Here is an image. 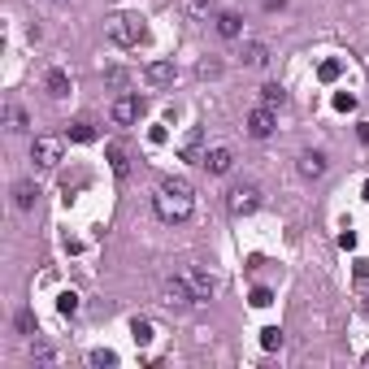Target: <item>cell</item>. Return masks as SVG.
<instances>
[{"label":"cell","mask_w":369,"mask_h":369,"mask_svg":"<svg viewBox=\"0 0 369 369\" xmlns=\"http://www.w3.org/2000/svg\"><path fill=\"white\" fill-rule=\"evenodd\" d=\"M66 135H70L74 143H96V126H91L87 118H78V122H70V126H66Z\"/></svg>","instance_id":"obj_17"},{"label":"cell","mask_w":369,"mask_h":369,"mask_svg":"<svg viewBox=\"0 0 369 369\" xmlns=\"http://www.w3.org/2000/svg\"><path fill=\"white\" fill-rule=\"evenodd\" d=\"M191 9H196V13H213V0H196Z\"/></svg>","instance_id":"obj_32"},{"label":"cell","mask_w":369,"mask_h":369,"mask_svg":"<svg viewBox=\"0 0 369 369\" xmlns=\"http://www.w3.org/2000/svg\"><path fill=\"white\" fill-rule=\"evenodd\" d=\"M300 174H304V179H322V174H326V156L322 152H304L300 156Z\"/></svg>","instance_id":"obj_14"},{"label":"cell","mask_w":369,"mask_h":369,"mask_svg":"<svg viewBox=\"0 0 369 369\" xmlns=\"http://www.w3.org/2000/svg\"><path fill=\"white\" fill-rule=\"evenodd\" d=\"M239 30H244V18H239V13H217V35L222 39H239Z\"/></svg>","instance_id":"obj_15"},{"label":"cell","mask_w":369,"mask_h":369,"mask_svg":"<svg viewBox=\"0 0 369 369\" xmlns=\"http://www.w3.org/2000/svg\"><path fill=\"white\" fill-rule=\"evenodd\" d=\"M105 156H109V165H114L118 179H131V156H126V148H122L118 139H109V143H105Z\"/></svg>","instance_id":"obj_10"},{"label":"cell","mask_w":369,"mask_h":369,"mask_svg":"<svg viewBox=\"0 0 369 369\" xmlns=\"http://www.w3.org/2000/svg\"><path fill=\"white\" fill-rule=\"evenodd\" d=\"M196 74H200V78H217V74H222V61H217V57H204L200 66H196Z\"/></svg>","instance_id":"obj_25"},{"label":"cell","mask_w":369,"mask_h":369,"mask_svg":"<svg viewBox=\"0 0 369 369\" xmlns=\"http://www.w3.org/2000/svg\"><path fill=\"white\" fill-rule=\"evenodd\" d=\"M357 278H361V282L369 278V261H365V256H361V261H357Z\"/></svg>","instance_id":"obj_31"},{"label":"cell","mask_w":369,"mask_h":369,"mask_svg":"<svg viewBox=\"0 0 369 369\" xmlns=\"http://www.w3.org/2000/svg\"><path fill=\"white\" fill-rule=\"evenodd\" d=\"M179 156H183V161H204V131H200V126H191V131L183 135V143H179Z\"/></svg>","instance_id":"obj_9"},{"label":"cell","mask_w":369,"mask_h":369,"mask_svg":"<svg viewBox=\"0 0 369 369\" xmlns=\"http://www.w3.org/2000/svg\"><path fill=\"white\" fill-rule=\"evenodd\" d=\"M5 118H9V131H22V126H26V114H22V109H5Z\"/></svg>","instance_id":"obj_27"},{"label":"cell","mask_w":369,"mask_h":369,"mask_svg":"<svg viewBox=\"0 0 369 369\" xmlns=\"http://www.w3.org/2000/svg\"><path fill=\"white\" fill-rule=\"evenodd\" d=\"M274 122H278V118H274V109L256 105L252 114H248V122H244V126H248V135H252V139H269V135H274Z\"/></svg>","instance_id":"obj_8"},{"label":"cell","mask_w":369,"mask_h":369,"mask_svg":"<svg viewBox=\"0 0 369 369\" xmlns=\"http://www.w3.org/2000/svg\"><path fill=\"white\" fill-rule=\"evenodd\" d=\"M35 196H39L35 183H18V187H13V204H18L22 213H30V208H35Z\"/></svg>","instance_id":"obj_16"},{"label":"cell","mask_w":369,"mask_h":369,"mask_svg":"<svg viewBox=\"0 0 369 369\" xmlns=\"http://www.w3.org/2000/svg\"><path fill=\"white\" fill-rule=\"evenodd\" d=\"M105 35H109V44H118V48H139L148 30H143L139 13H109V18H105Z\"/></svg>","instance_id":"obj_2"},{"label":"cell","mask_w":369,"mask_h":369,"mask_svg":"<svg viewBox=\"0 0 369 369\" xmlns=\"http://www.w3.org/2000/svg\"><path fill=\"white\" fill-rule=\"evenodd\" d=\"M365 200H369V179H365Z\"/></svg>","instance_id":"obj_34"},{"label":"cell","mask_w":369,"mask_h":369,"mask_svg":"<svg viewBox=\"0 0 369 369\" xmlns=\"http://www.w3.org/2000/svg\"><path fill=\"white\" fill-rule=\"evenodd\" d=\"M183 278H187V287H191V291H196V304H200V300H213L217 282H213V274H208L204 265H191V269H183Z\"/></svg>","instance_id":"obj_7"},{"label":"cell","mask_w":369,"mask_h":369,"mask_svg":"<svg viewBox=\"0 0 369 369\" xmlns=\"http://www.w3.org/2000/svg\"><path fill=\"white\" fill-rule=\"evenodd\" d=\"M261 348H265V352L282 348V330H278V326H265V330H261Z\"/></svg>","instance_id":"obj_24"},{"label":"cell","mask_w":369,"mask_h":369,"mask_svg":"<svg viewBox=\"0 0 369 369\" xmlns=\"http://www.w3.org/2000/svg\"><path fill=\"white\" fill-rule=\"evenodd\" d=\"M244 66H256V70L269 66V48H265V44H248V48H244Z\"/></svg>","instance_id":"obj_20"},{"label":"cell","mask_w":369,"mask_h":369,"mask_svg":"<svg viewBox=\"0 0 369 369\" xmlns=\"http://www.w3.org/2000/svg\"><path fill=\"white\" fill-rule=\"evenodd\" d=\"M57 313H61V317H78V296H74V291H61V296H57Z\"/></svg>","instance_id":"obj_22"},{"label":"cell","mask_w":369,"mask_h":369,"mask_svg":"<svg viewBox=\"0 0 369 369\" xmlns=\"http://www.w3.org/2000/svg\"><path fill=\"white\" fill-rule=\"evenodd\" d=\"M334 109H339V114H352V109H357V96H352V91H339V96H334Z\"/></svg>","instance_id":"obj_26"},{"label":"cell","mask_w":369,"mask_h":369,"mask_svg":"<svg viewBox=\"0 0 369 369\" xmlns=\"http://www.w3.org/2000/svg\"><path fill=\"white\" fill-rule=\"evenodd\" d=\"M339 248H343V252L357 248V231H343V235H339Z\"/></svg>","instance_id":"obj_30"},{"label":"cell","mask_w":369,"mask_h":369,"mask_svg":"<svg viewBox=\"0 0 369 369\" xmlns=\"http://www.w3.org/2000/svg\"><path fill=\"white\" fill-rule=\"evenodd\" d=\"M18 330H22V334H35V317H30V309L18 313Z\"/></svg>","instance_id":"obj_29"},{"label":"cell","mask_w":369,"mask_h":369,"mask_svg":"<svg viewBox=\"0 0 369 369\" xmlns=\"http://www.w3.org/2000/svg\"><path fill=\"white\" fill-rule=\"evenodd\" d=\"M152 208L161 222H187L191 208H196V191H191L187 179H165L152 196Z\"/></svg>","instance_id":"obj_1"},{"label":"cell","mask_w":369,"mask_h":369,"mask_svg":"<svg viewBox=\"0 0 369 369\" xmlns=\"http://www.w3.org/2000/svg\"><path fill=\"white\" fill-rule=\"evenodd\" d=\"M143 78H148L152 87H170L174 78H179V70H174V61H152V66L143 70Z\"/></svg>","instance_id":"obj_11"},{"label":"cell","mask_w":369,"mask_h":369,"mask_svg":"<svg viewBox=\"0 0 369 369\" xmlns=\"http://www.w3.org/2000/svg\"><path fill=\"white\" fill-rule=\"evenodd\" d=\"M261 200L265 196H261V187H256V183H239L226 196V208H231V217H252L256 208H261Z\"/></svg>","instance_id":"obj_3"},{"label":"cell","mask_w":369,"mask_h":369,"mask_svg":"<svg viewBox=\"0 0 369 369\" xmlns=\"http://www.w3.org/2000/svg\"><path fill=\"white\" fill-rule=\"evenodd\" d=\"M252 304H256V309H269V304H274V296H269V287H256V291H252Z\"/></svg>","instance_id":"obj_28"},{"label":"cell","mask_w":369,"mask_h":369,"mask_svg":"<svg viewBox=\"0 0 369 369\" xmlns=\"http://www.w3.org/2000/svg\"><path fill=\"white\" fill-rule=\"evenodd\" d=\"M30 161H35L39 170H53V165H61V139H53V135H39L35 143H30Z\"/></svg>","instance_id":"obj_4"},{"label":"cell","mask_w":369,"mask_h":369,"mask_svg":"<svg viewBox=\"0 0 369 369\" xmlns=\"http://www.w3.org/2000/svg\"><path fill=\"white\" fill-rule=\"evenodd\" d=\"M200 165H204L208 174H226V170L235 165V152H231V148H208Z\"/></svg>","instance_id":"obj_12"},{"label":"cell","mask_w":369,"mask_h":369,"mask_svg":"<svg viewBox=\"0 0 369 369\" xmlns=\"http://www.w3.org/2000/svg\"><path fill=\"white\" fill-rule=\"evenodd\" d=\"M87 361H91L96 369H118V352H114V348H91Z\"/></svg>","instance_id":"obj_19"},{"label":"cell","mask_w":369,"mask_h":369,"mask_svg":"<svg viewBox=\"0 0 369 369\" xmlns=\"http://www.w3.org/2000/svg\"><path fill=\"white\" fill-rule=\"evenodd\" d=\"M357 135H361V143H369V122H361V126H357Z\"/></svg>","instance_id":"obj_33"},{"label":"cell","mask_w":369,"mask_h":369,"mask_svg":"<svg viewBox=\"0 0 369 369\" xmlns=\"http://www.w3.org/2000/svg\"><path fill=\"white\" fill-rule=\"evenodd\" d=\"M139 114H143V100H139L135 91H131V96H118L114 109H109V118H114L118 126H135V122H139Z\"/></svg>","instance_id":"obj_6"},{"label":"cell","mask_w":369,"mask_h":369,"mask_svg":"<svg viewBox=\"0 0 369 369\" xmlns=\"http://www.w3.org/2000/svg\"><path fill=\"white\" fill-rule=\"evenodd\" d=\"M161 304H170V309H191V304H196V291H191L187 278L179 274V278H170L161 287Z\"/></svg>","instance_id":"obj_5"},{"label":"cell","mask_w":369,"mask_h":369,"mask_svg":"<svg viewBox=\"0 0 369 369\" xmlns=\"http://www.w3.org/2000/svg\"><path fill=\"white\" fill-rule=\"evenodd\" d=\"M261 105H265V109H282V105H287V87H282V83H265V87H261Z\"/></svg>","instance_id":"obj_18"},{"label":"cell","mask_w":369,"mask_h":369,"mask_svg":"<svg viewBox=\"0 0 369 369\" xmlns=\"http://www.w3.org/2000/svg\"><path fill=\"white\" fill-rule=\"evenodd\" d=\"M44 87H48V96H57V100H61V96H70V74L66 70H48L44 74Z\"/></svg>","instance_id":"obj_13"},{"label":"cell","mask_w":369,"mask_h":369,"mask_svg":"<svg viewBox=\"0 0 369 369\" xmlns=\"http://www.w3.org/2000/svg\"><path fill=\"white\" fill-rule=\"evenodd\" d=\"M339 74H343V61H322V66H317V78H322V83H334Z\"/></svg>","instance_id":"obj_23"},{"label":"cell","mask_w":369,"mask_h":369,"mask_svg":"<svg viewBox=\"0 0 369 369\" xmlns=\"http://www.w3.org/2000/svg\"><path fill=\"white\" fill-rule=\"evenodd\" d=\"M131 339L143 348V343H152V322H148V317H135V322H131Z\"/></svg>","instance_id":"obj_21"}]
</instances>
